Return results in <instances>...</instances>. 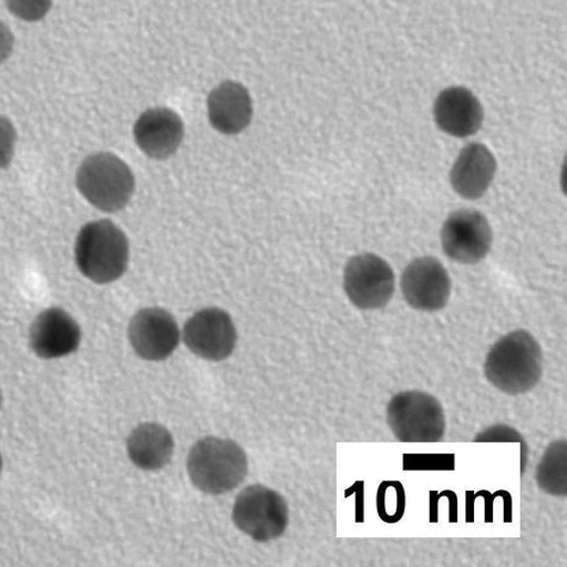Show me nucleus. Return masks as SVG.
Masks as SVG:
<instances>
[{
    "mask_svg": "<svg viewBox=\"0 0 567 567\" xmlns=\"http://www.w3.org/2000/svg\"><path fill=\"white\" fill-rule=\"evenodd\" d=\"M485 378L508 395H519L538 386L544 374V352L526 330L505 334L489 349L484 363Z\"/></svg>",
    "mask_w": 567,
    "mask_h": 567,
    "instance_id": "obj_1",
    "label": "nucleus"
},
{
    "mask_svg": "<svg viewBox=\"0 0 567 567\" xmlns=\"http://www.w3.org/2000/svg\"><path fill=\"white\" fill-rule=\"evenodd\" d=\"M187 471L197 489L219 496L231 493L247 478L248 456L235 441L210 436L194 444Z\"/></svg>",
    "mask_w": 567,
    "mask_h": 567,
    "instance_id": "obj_2",
    "label": "nucleus"
},
{
    "mask_svg": "<svg viewBox=\"0 0 567 567\" xmlns=\"http://www.w3.org/2000/svg\"><path fill=\"white\" fill-rule=\"evenodd\" d=\"M75 265L92 282L112 284L122 278L130 264V241L111 220L86 224L75 240Z\"/></svg>",
    "mask_w": 567,
    "mask_h": 567,
    "instance_id": "obj_3",
    "label": "nucleus"
},
{
    "mask_svg": "<svg viewBox=\"0 0 567 567\" xmlns=\"http://www.w3.org/2000/svg\"><path fill=\"white\" fill-rule=\"evenodd\" d=\"M75 183L85 200L105 213L126 208L135 192L131 167L110 152L85 158L76 172Z\"/></svg>",
    "mask_w": 567,
    "mask_h": 567,
    "instance_id": "obj_4",
    "label": "nucleus"
},
{
    "mask_svg": "<svg viewBox=\"0 0 567 567\" xmlns=\"http://www.w3.org/2000/svg\"><path fill=\"white\" fill-rule=\"evenodd\" d=\"M388 423L398 441L435 443L447 432L446 413L437 398L423 391L396 393L388 405Z\"/></svg>",
    "mask_w": 567,
    "mask_h": 567,
    "instance_id": "obj_5",
    "label": "nucleus"
},
{
    "mask_svg": "<svg viewBox=\"0 0 567 567\" xmlns=\"http://www.w3.org/2000/svg\"><path fill=\"white\" fill-rule=\"evenodd\" d=\"M236 527L258 543L280 538L288 527L285 498L264 485H251L238 495L233 512Z\"/></svg>",
    "mask_w": 567,
    "mask_h": 567,
    "instance_id": "obj_6",
    "label": "nucleus"
},
{
    "mask_svg": "<svg viewBox=\"0 0 567 567\" xmlns=\"http://www.w3.org/2000/svg\"><path fill=\"white\" fill-rule=\"evenodd\" d=\"M394 272L385 259L374 254H362L348 260L343 287L358 309L385 308L394 295Z\"/></svg>",
    "mask_w": 567,
    "mask_h": 567,
    "instance_id": "obj_7",
    "label": "nucleus"
},
{
    "mask_svg": "<svg viewBox=\"0 0 567 567\" xmlns=\"http://www.w3.org/2000/svg\"><path fill=\"white\" fill-rule=\"evenodd\" d=\"M494 233L483 213L460 209L451 214L441 229L444 254L462 265H477L492 250Z\"/></svg>",
    "mask_w": 567,
    "mask_h": 567,
    "instance_id": "obj_8",
    "label": "nucleus"
},
{
    "mask_svg": "<svg viewBox=\"0 0 567 567\" xmlns=\"http://www.w3.org/2000/svg\"><path fill=\"white\" fill-rule=\"evenodd\" d=\"M184 344L198 358L220 362L233 355L237 330L231 316L218 308L196 312L184 326Z\"/></svg>",
    "mask_w": 567,
    "mask_h": 567,
    "instance_id": "obj_9",
    "label": "nucleus"
},
{
    "mask_svg": "<svg viewBox=\"0 0 567 567\" xmlns=\"http://www.w3.org/2000/svg\"><path fill=\"white\" fill-rule=\"evenodd\" d=\"M401 286L408 305L422 312L443 310L452 293L450 274L435 257L412 260L403 272Z\"/></svg>",
    "mask_w": 567,
    "mask_h": 567,
    "instance_id": "obj_10",
    "label": "nucleus"
},
{
    "mask_svg": "<svg viewBox=\"0 0 567 567\" xmlns=\"http://www.w3.org/2000/svg\"><path fill=\"white\" fill-rule=\"evenodd\" d=\"M179 337L176 319L161 308L136 312L128 327V340L135 354L146 361H164L172 357Z\"/></svg>",
    "mask_w": 567,
    "mask_h": 567,
    "instance_id": "obj_11",
    "label": "nucleus"
},
{
    "mask_svg": "<svg viewBox=\"0 0 567 567\" xmlns=\"http://www.w3.org/2000/svg\"><path fill=\"white\" fill-rule=\"evenodd\" d=\"M134 141L151 159L165 161L175 155L184 140V124L172 110L151 109L136 120Z\"/></svg>",
    "mask_w": 567,
    "mask_h": 567,
    "instance_id": "obj_12",
    "label": "nucleus"
},
{
    "mask_svg": "<svg viewBox=\"0 0 567 567\" xmlns=\"http://www.w3.org/2000/svg\"><path fill=\"white\" fill-rule=\"evenodd\" d=\"M82 331L76 321L63 309L41 312L29 331L30 347L45 360L71 355L80 348Z\"/></svg>",
    "mask_w": 567,
    "mask_h": 567,
    "instance_id": "obj_13",
    "label": "nucleus"
},
{
    "mask_svg": "<svg viewBox=\"0 0 567 567\" xmlns=\"http://www.w3.org/2000/svg\"><path fill=\"white\" fill-rule=\"evenodd\" d=\"M437 127L452 136L467 137L480 132L484 109L473 92L463 86L443 90L434 104Z\"/></svg>",
    "mask_w": 567,
    "mask_h": 567,
    "instance_id": "obj_14",
    "label": "nucleus"
},
{
    "mask_svg": "<svg viewBox=\"0 0 567 567\" xmlns=\"http://www.w3.org/2000/svg\"><path fill=\"white\" fill-rule=\"evenodd\" d=\"M207 112L214 130L225 135H237L251 124L254 103L250 92L240 83L224 82L210 91Z\"/></svg>",
    "mask_w": 567,
    "mask_h": 567,
    "instance_id": "obj_15",
    "label": "nucleus"
},
{
    "mask_svg": "<svg viewBox=\"0 0 567 567\" xmlns=\"http://www.w3.org/2000/svg\"><path fill=\"white\" fill-rule=\"evenodd\" d=\"M497 172V161L485 145L472 143L460 152L450 175L453 189L466 200H478Z\"/></svg>",
    "mask_w": 567,
    "mask_h": 567,
    "instance_id": "obj_16",
    "label": "nucleus"
},
{
    "mask_svg": "<svg viewBox=\"0 0 567 567\" xmlns=\"http://www.w3.org/2000/svg\"><path fill=\"white\" fill-rule=\"evenodd\" d=\"M175 441L171 432L158 423L136 426L127 440L131 462L144 471H158L172 462Z\"/></svg>",
    "mask_w": 567,
    "mask_h": 567,
    "instance_id": "obj_17",
    "label": "nucleus"
},
{
    "mask_svg": "<svg viewBox=\"0 0 567 567\" xmlns=\"http://www.w3.org/2000/svg\"><path fill=\"white\" fill-rule=\"evenodd\" d=\"M535 481L542 492L554 497L567 496V441L557 440L549 443L538 468Z\"/></svg>",
    "mask_w": 567,
    "mask_h": 567,
    "instance_id": "obj_18",
    "label": "nucleus"
},
{
    "mask_svg": "<svg viewBox=\"0 0 567 567\" xmlns=\"http://www.w3.org/2000/svg\"><path fill=\"white\" fill-rule=\"evenodd\" d=\"M377 511L382 523L388 525L401 523L406 511V493L401 482L385 481L379 485Z\"/></svg>",
    "mask_w": 567,
    "mask_h": 567,
    "instance_id": "obj_19",
    "label": "nucleus"
},
{
    "mask_svg": "<svg viewBox=\"0 0 567 567\" xmlns=\"http://www.w3.org/2000/svg\"><path fill=\"white\" fill-rule=\"evenodd\" d=\"M473 442L478 443H519L520 446V474L526 473L528 466L529 449L527 441L516 427L505 424H496L484 429Z\"/></svg>",
    "mask_w": 567,
    "mask_h": 567,
    "instance_id": "obj_20",
    "label": "nucleus"
},
{
    "mask_svg": "<svg viewBox=\"0 0 567 567\" xmlns=\"http://www.w3.org/2000/svg\"><path fill=\"white\" fill-rule=\"evenodd\" d=\"M404 471H454V454H404Z\"/></svg>",
    "mask_w": 567,
    "mask_h": 567,
    "instance_id": "obj_21",
    "label": "nucleus"
},
{
    "mask_svg": "<svg viewBox=\"0 0 567 567\" xmlns=\"http://www.w3.org/2000/svg\"><path fill=\"white\" fill-rule=\"evenodd\" d=\"M7 3L13 17L25 22H38L50 12L53 0H7Z\"/></svg>",
    "mask_w": 567,
    "mask_h": 567,
    "instance_id": "obj_22",
    "label": "nucleus"
},
{
    "mask_svg": "<svg viewBox=\"0 0 567 567\" xmlns=\"http://www.w3.org/2000/svg\"><path fill=\"white\" fill-rule=\"evenodd\" d=\"M18 133L12 122L0 115V171L12 162L14 150H17Z\"/></svg>",
    "mask_w": 567,
    "mask_h": 567,
    "instance_id": "obj_23",
    "label": "nucleus"
},
{
    "mask_svg": "<svg viewBox=\"0 0 567 567\" xmlns=\"http://www.w3.org/2000/svg\"><path fill=\"white\" fill-rule=\"evenodd\" d=\"M14 45V37L10 28L0 21V65L11 56Z\"/></svg>",
    "mask_w": 567,
    "mask_h": 567,
    "instance_id": "obj_24",
    "label": "nucleus"
},
{
    "mask_svg": "<svg viewBox=\"0 0 567 567\" xmlns=\"http://www.w3.org/2000/svg\"><path fill=\"white\" fill-rule=\"evenodd\" d=\"M476 497H482L485 503V523L493 524L494 523V502L498 498L497 492L492 494L487 492V489H481L478 493H474Z\"/></svg>",
    "mask_w": 567,
    "mask_h": 567,
    "instance_id": "obj_25",
    "label": "nucleus"
},
{
    "mask_svg": "<svg viewBox=\"0 0 567 567\" xmlns=\"http://www.w3.org/2000/svg\"><path fill=\"white\" fill-rule=\"evenodd\" d=\"M498 497L503 499L504 505V513H503V520L505 524H512L513 523V496L507 489H498L497 492Z\"/></svg>",
    "mask_w": 567,
    "mask_h": 567,
    "instance_id": "obj_26",
    "label": "nucleus"
},
{
    "mask_svg": "<svg viewBox=\"0 0 567 567\" xmlns=\"http://www.w3.org/2000/svg\"><path fill=\"white\" fill-rule=\"evenodd\" d=\"M441 498L447 497L450 501V523L457 524L458 523V499L457 496L452 489H443L440 493Z\"/></svg>",
    "mask_w": 567,
    "mask_h": 567,
    "instance_id": "obj_27",
    "label": "nucleus"
},
{
    "mask_svg": "<svg viewBox=\"0 0 567 567\" xmlns=\"http://www.w3.org/2000/svg\"><path fill=\"white\" fill-rule=\"evenodd\" d=\"M441 499L440 493L436 489L429 493V523L439 524V502Z\"/></svg>",
    "mask_w": 567,
    "mask_h": 567,
    "instance_id": "obj_28",
    "label": "nucleus"
},
{
    "mask_svg": "<svg viewBox=\"0 0 567 567\" xmlns=\"http://www.w3.org/2000/svg\"><path fill=\"white\" fill-rule=\"evenodd\" d=\"M352 488L355 489L358 496L357 523L360 524L364 520V483L358 482Z\"/></svg>",
    "mask_w": 567,
    "mask_h": 567,
    "instance_id": "obj_29",
    "label": "nucleus"
},
{
    "mask_svg": "<svg viewBox=\"0 0 567 567\" xmlns=\"http://www.w3.org/2000/svg\"><path fill=\"white\" fill-rule=\"evenodd\" d=\"M477 497L473 492H466V523H474V502H476Z\"/></svg>",
    "mask_w": 567,
    "mask_h": 567,
    "instance_id": "obj_30",
    "label": "nucleus"
},
{
    "mask_svg": "<svg viewBox=\"0 0 567 567\" xmlns=\"http://www.w3.org/2000/svg\"><path fill=\"white\" fill-rule=\"evenodd\" d=\"M2 468H3V460H2V454H0V474H2Z\"/></svg>",
    "mask_w": 567,
    "mask_h": 567,
    "instance_id": "obj_31",
    "label": "nucleus"
},
{
    "mask_svg": "<svg viewBox=\"0 0 567 567\" xmlns=\"http://www.w3.org/2000/svg\"><path fill=\"white\" fill-rule=\"evenodd\" d=\"M0 408H2V392H0Z\"/></svg>",
    "mask_w": 567,
    "mask_h": 567,
    "instance_id": "obj_32",
    "label": "nucleus"
}]
</instances>
